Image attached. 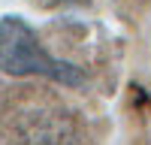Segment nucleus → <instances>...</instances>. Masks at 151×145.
Returning a JSON list of instances; mask_svg holds the SVG:
<instances>
[{
    "instance_id": "nucleus-1",
    "label": "nucleus",
    "mask_w": 151,
    "mask_h": 145,
    "mask_svg": "<svg viewBox=\"0 0 151 145\" xmlns=\"http://www.w3.org/2000/svg\"><path fill=\"white\" fill-rule=\"evenodd\" d=\"M0 72L15 76V79L42 76L60 85H70V88L85 85V72L70 60L48 55L40 42V36L30 30V24L18 15L0 18Z\"/></svg>"
}]
</instances>
